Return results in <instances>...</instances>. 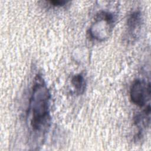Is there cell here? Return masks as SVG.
<instances>
[{"label":"cell","instance_id":"3957f363","mask_svg":"<svg viewBox=\"0 0 151 151\" xmlns=\"http://www.w3.org/2000/svg\"><path fill=\"white\" fill-rule=\"evenodd\" d=\"M150 83L144 79L137 78L131 84L130 99L132 102L139 107L150 104Z\"/></svg>","mask_w":151,"mask_h":151},{"label":"cell","instance_id":"8992f818","mask_svg":"<svg viewBox=\"0 0 151 151\" xmlns=\"http://www.w3.org/2000/svg\"><path fill=\"white\" fill-rule=\"evenodd\" d=\"M71 83L74 87L76 94L81 95L84 93L86 88V82L82 74L78 73L74 75L71 77Z\"/></svg>","mask_w":151,"mask_h":151},{"label":"cell","instance_id":"6da1fadb","mask_svg":"<svg viewBox=\"0 0 151 151\" xmlns=\"http://www.w3.org/2000/svg\"><path fill=\"white\" fill-rule=\"evenodd\" d=\"M51 97L43 77L37 74L33 80L27 120L31 136L35 137L38 142L43 141L51 126Z\"/></svg>","mask_w":151,"mask_h":151},{"label":"cell","instance_id":"5b68a950","mask_svg":"<svg viewBox=\"0 0 151 151\" xmlns=\"http://www.w3.org/2000/svg\"><path fill=\"white\" fill-rule=\"evenodd\" d=\"M142 21V15L139 10L133 11L129 14L127 19V29L129 36L131 38L134 39L137 37Z\"/></svg>","mask_w":151,"mask_h":151},{"label":"cell","instance_id":"277c9868","mask_svg":"<svg viewBox=\"0 0 151 151\" xmlns=\"http://www.w3.org/2000/svg\"><path fill=\"white\" fill-rule=\"evenodd\" d=\"M133 122L134 125L138 129V132L135 138L139 140L143 137L145 131L150 126V105L146 106L142 111L137 113L133 118Z\"/></svg>","mask_w":151,"mask_h":151},{"label":"cell","instance_id":"52a82bcc","mask_svg":"<svg viewBox=\"0 0 151 151\" xmlns=\"http://www.w3.org/2000/svg\"><path fill=\"white\" fill-rule=\"evenodd\" d=\"M68 2L66 1H60V0H54V1H50L49 3L50 5L54 6H62L65 5Z\"/></svg>","mask_w":151,"mask_h":151},{"label":"cell","instance_id":"7a4b0ae2","mask_svg":"<svg viewBox=\"0 0 151 151\" xmlns=\"http://www.w3.org/2000/svg\"><path fill=\"white\" fill-rule=\"evenodd\" d=\"M116 19L113 12L106 10L99 11L95 16L94 22L88 29L89 37L98 41L106 40L111 33Z\"/></svg>","mask_w":151,"mask_h":151}]
</instances>
